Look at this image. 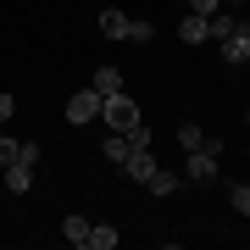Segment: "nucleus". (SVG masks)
<instances>
[{
  "instance_id": "1",
  "label": "nucleus",
  "mask_w": 250,
  "mask_h": 250,
  "mask_svg": "<svg viewBox=\"0 0 250 250\" xmlns=\"http://www.w3.org/2000/svg\"><path fill=\"white\" fill-rule=\"evenodd\" d=\"M100 123H106L111 134H128V128H139V123H145V117H139V100L128 95V89L106 95V106H100Z\"/></svg>"
},
{
  "instance_id": "2",
  "label": "nucleus",
  "mask_w": 250,
  "mask_h": 250,
  "mask_svg": "<svg viewBox=\"0 0 250 250\" xmlns=\"http://www.w3.org/2000/svg\"><path fill=\"white\" fill-rule=\"evenodd\" d=\"M100 106H106V95H100L95 83H89V89H78V95H67V123H72V128H83V123H95V117H100Z\"/></svg>"
},
{
  "instance_id": "3",
  "label": "nucleus",
  "mask_w": 250,
  "mask_h": 250,
  "mask_svg": "<svg viewBox=\"0 0 250 250\" xmlns=\"http://www.w3.org/2000/svg\"><path fill=\"white\" fill-rule=\"evenodd\" d=\"M184 184H217V156L211 150H184Z\"/></svg>"
},
{
  "instance_id": "4",
  "label": "nucleus",
  "mask_w": 250,
  "mask_h": 250,
  "mask_svg": "<svg viewBox=\"0 0 250 250\" xmlns=\"http://www.w3.org/2000/svg\"><path fill=\"white\" fill-rule=\"evenodd\" d=\"M206 34L223 45V39H233V34H239V17H233V11H211V17H206Z\"/></svg>"
},
{
  "instance_id": "5",
  "label": "nucleus",
  "mask_w": 250,
  "mask_h": 250,
  "mask_svg": "<svg viewBox=\"0 0 250 250\" xmlns=\"http://www.w3.org/2000/svg\"><path fill=\"white\" fill-rule=\"evenodd\" d=\"M123 172H128V178H134V184H145V178H150V172H156V156H150V150H128Z\"/></svg>"
},
{
  "instance_id": "6",
  "label": "nucleus",
  "mask_w": 250,
  "mask_h": 250,
  "mask_svg": "<svg viewBox=\"0 0 250 250\" xmlns=\"http://www.w3.org/2000/svg\"><path fill=\"white\" fill-rule=\"evenodd\" d=\"M128 28H134L128 11H100V34H106V39H128Z\"/></svg>"
},
{
  "instance_id": "7",
  "label": "nucleus",
  "mask_w": 250,
  "mask_h": 250,
  "mask_svg": "<svg viewBox=\"0 0 250 250\" xmlns=\"http://www.w3.org/2000/svg\"><path fill=\"white\" fill-rule=\"evenodd\" d=\"M6 189L11 195H28V189H34V167H28V161H11L6 167Z\"/></svg>"
},
{
  "instance_id": "8",
  "label": "nucleus",
  "mask_w": 250,
  "mask_h": 250,
  "mask_svg": "<svg viewBox=\"0 0 250 250\" xmlns=\"http://www.w3.org/2000/svg\"><path fill=\"white\" fill-rule=\"evenodd\" d=\"M178 39H184V45H206V39H211V34H206V17H200V11H189V17L178 22Z\"/></svg>"
},
{
  "instance_id": "9",
  "label": "nucleus",
  "mask_w": 250,
  "mask_h": 250,
  "mask_svg": "<svg viewBox=\"0 0 250 250\" xmlns=\"http://www.w3.org/2000/svg\"><path fill=\"white\" fill-rule=\"evenodd\" d=\"M62 239L78 245V250H89V223H83V217H62Z\"/></svg>"
},
{
  "instance_id": "10",
  "label": "nucleus",
  "mask_w": 250,
  "mask_h": 250,
  "mask_svg": "<svg viewBox=\"0 0 250 250\" xmlns=\"http://www.w3.org/2000/svg\"><path fill=\"white\" fill-rule=\"evenodd\" d=\"M145 189H150V195H178V172H167V167H156L150 178H145Z\"/></svg>"
},
{
  "instance_id": "11",
  "label": "nucleus",
  "mask_w": 250,
  "mask_h": 250,
  "mask_svg": "<svg viewBox=\"0 0 250 250\" xmlns=\"http://www.w3.org/2000/svg\"><path fill=\"white\" fill-rule=\"evenodd\" d=\"M89 83H95L100 95H117V89H128V83H123V72H117V67H95V78H89Z\"/></svg>"
},
{
  "instance_id": "12",
  "label": "nucleus",
  "mask_w": 250,
  "mask_h": 250,
  "mask_svg": "<svg viewBox=\"0 0 250 250\" xmlns=\"http://www.w3.org/2000/svg\"><path fill=\"white\" fill-rule=\"evenodd\" d=\"M223 62H228V67H245V62H250V45H245V34L223 39Z\"/></svg>"
},
{
  "instance_id": "13",
  "label": "nucleus",
  "mask_w": 250,
  "mask_h": 250,
  "mask_svg": "<svg viewBox=\"0 0 250 250\" xmlns=\"http://www.w3.org/2000/svg\"><path fill=\"white\" fill-rule=\"evenodd\" d=\"M117 239H123V233H117L111 223H95L89 228V250H117Z\"/></svg>"
},
{
  "instance_id": "14",
  "label": "nucleus",
  "mask_w": 250,
  "mask_h": 250,
  "mask_svg": "<svg viewBox=\"0 0 250 250\" xmlns=\"http://www.w3.org/2000/svg\"><path fill=\"white\" fill-rule=\"evenodd\" d=\"M206 145V128L200 123H178V150H200Z\"/></svg>"
},
{
  "instance_id": "15",
  "label": "nucleus",
  "mask_w": 250,
  "mask_h": 250,
  "mask_svg": "<svg viewBox=\"0 0 250 250\" xmlns=\"http://www.w3.org/2000/svg\"><path fill=\"white\" fill-rule=\"evenodd\" d=\"M128 150H134V145H128V134H106V156L117 161V167L128 161Z\"/></svg>"
},
{
  "instance_id": "16",
  "label": "nucleus",
  "mask_w": 250,
  "mask_h": 250,
  "mask_svg": "<svg viewBox=\"0 0 250 250\" xmlns=\"http://www.w3.org/2000/svg\"><path fill=\"white\" fill-rule=\"evenodd\" d=\"M228 206L239 217H250V184H228Z\"/></svg>"
},
{
  "instance_id": "17",
  "label": "nucleus",
  "mask_w": 250,
  "mask_h": 250,
  "mask_svg": "<svg viewBox=\"0 0 250 250\" xmlns=\"http://www.w3.org/2000/svg\"><path fill=\"white\" fill-rule=\"evenodd\" d=\"M128 39H134V45H150V39H156V28L145 22V17H134V28H128Z\"/></svg>"
},
{
  "instance_id": "18",
  "label": "nucleus",
  "mask_w": 250,
  "mask_h": 250,
  "mask_svg": "<svg viewBox=\"0 0 250 250\" xmlns=\"http://www.w3.org/2000/svg\"><path fill=\"white\" fill-rule=\"evenodd\" d=\"M17 145H22V139H6V134H0V167H11V161H17Z\"/></svg>"
},
{
  "instance_id": "19",
  "label": "nucleus",
  "mask_w": 250,
  "mask_h": 250,
  "mask_svg": "<svg viewBox=\"0 0 250 250\" xmlns=\"http://www.w3.org/2000/svg\"><path fill=\"white\" fill-rule=\"evenodd\" d=\"M189 11H200V17H211V11H223V0H189Z\"/></svg>"
},
{
  "instance_id": "20",
  "label": "nucleus",
  "mask_w": 250,
  "mask_h": 250,
  "mask_svg": "<svg viewBox=\"0 0 250 250\" xmlns=\"http://www.w3.org/2000/svg\"><path fill=\"white\" fill-rule=\"evenodd\" d=\"M11 111H17V100H11V95H0V123H6Z\"/></svg>"
},
{
  "instance_id": "21",
  "label": "nucleus",
  "mask_w": 250,
  "mask_h": 250,
  "mask_svg": "<svg viewBox=\"0 0 250 250\" xmlns=\"http://www.w3.org/2000/svg\"><path fill=\"white\" fill-rule=\"evenodd\" d=\"M239 34H245V45H250V22H239Z\"/></svg>"
}]
</instances>
